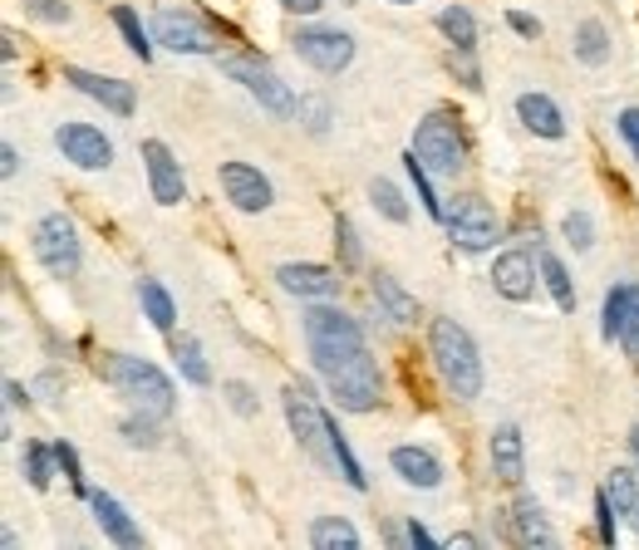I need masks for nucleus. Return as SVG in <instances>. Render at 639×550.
<instances>
[{"instance_id": "f257e3e1", "label": "nucleus", "mask_w": 639, "mask_h": 550, "mask_svg": "<svg viewBox=\"0 0 639 550\" xmlns=\"http://www.w3.org/2000/svg\"><path fill=\"white\" fill-rule=\"evenodd\" d=\"M306 344L316 359V374L324 378L330 398L344 413H370L384 398L379 359L364 344L360 320L340 310V305H310L306 310Z\"/></svg>"}, {"instance_id": "f03ea898", "label": "nucleus", "mask_w": 639, "mask_h": 550, "mask_svg": "<svg viewBox=\"0 0 639 550\" xmlns=\"http://www.w3.org/2000/svg\"><path fill=\"white\" fill-rule=\"evenodd\" d=\"M428 354H433L438 378L448 384L453 398H477L482 394V354L473 334L458 320H433L428 324Z\"/></svg>"}, {"instance_id": "7ed1b4c3", "label": "nucleus", "mask_w": 639, "mask_h": 550, "mask_svg": "<svg viewBox=\"0 0 639 550\" xmlns=\"http://www.w3.org/2000/svg\"><path fill=\"white\" fill-rule=\"evenodd\" d=\"M109 378L119 384V394L129 398L139 413H148V418H167V413L177 408V388L173 378L163 374L153 359H139V354H113L109 364Z\"/></svg>"}, {"instance_id": "20e7f679", "label": "nucleus", "mask_w": 639, "mask_h": 550, "mask_svg": "<svg viewBox=\"0 0 639 550\" xmlns=\"http://www.w3.org/2000/svg\"><path fill=\"white\" fill-rule=\"evenodd\" d=\"M414 153L433 177H458L467 167V143L448 113H428L414 129Z\"/></svg>"}, {"instance_id": "39448f33", "label": "nucleus", "mask_w": 639, "mask_h": 550, "mask_svg": "<svg viewBox=\"0 0 639 550\" xmlns=\"http://www.w3.org/2000/svg\"><path fill=\"white\" fill-rule=\"evenodd\" d=\"M35 256H40V266H45L55 280H69V275H79V261H84V251H79V231H75V221L65 217V211H49V217H40L35 221Z\"/></svg>"}, {"instance_id": "423d86ee", "label": "nucleus", "mask_w": 639, "mask_h": 550, "mask_svg": "<svg viewBox=\"0 0 639 550\" xmlns=\"http://www.w3.org/2000/svg\"><path fill=\"white\" fill-rule=\"evenodd\" d=\"M286 422L290 432L300 438V448L320 462V468H334V448H330V413L316 408L306 384H290L286 388Z\"/></svg>"}, {"instance_id": "0eeeda50", "label": "nucleus", "mask_w": 639, "mask_h": 550, "mask_svg": "<svg viewBox=\"0 0 639 550\" xmlns=\"http://www.w3.org/2000/svg\"><path fill=\"white\" fill-rule=\"evenodd\" d=\"M222 74H232V79L241 84V89L251 94V99L261 103L266 113H296V94L280 84V74L271 69V65H261V59H251V55H227L222 59Z\"/></svg>"}, {"instance_id": "6e6552de", "label": "nucleus", "mask_w": 639, "mask_h": 550, "mask_svg": "<svg viewBox=\"0 0 639 550\" xmlns=\"http://www.w3.org/2000/svg\"><path fill=\"white\" fill-rule=\"evenodd\" d=\"M497 211H492L482 197H458L453 207H448V237H453V246L463 251H492L497 246Z\"/></svg>"}, {"instance_id": "1a4fd4ad", "label": "nucleus", "mask_w": 639, "mask_h": 550, "mask_svg": "<svg viewBox=\"0 0 639 550\" xmlns=\"http://www.w3.org/2000/svg\"><path fill=\"white\" fill-rule=\"evenodd\" d=\"M290 45H296V55L306 59L310 69H320V74H340V69H350V59H354V40L344 35V30L306 25Z\"/></svg>"}, {"instance_id": "9d476101", "label": "nucleus", "mask_w": 639, "mask_h": 550, "mask_svg": "<svg viewBox=\"0 0 639 550\" xmlns=\"http://www.w3.org/2000/svg\"><path fill=\"white\" fill-rule=\"evenodd\" d=\"M55 147L65 153V163L84 167V173H99V167L113 163V143L93 129V123H59V129H55Z\"/></svg>"}, {"instance_id": "9b49d317", "label": "nucleus", "mask_w": 639, "mask_h": 550, "mask_svg": "<svg viewBox=\"0 0 639 550\" xmlns=\"http://www.w3.org/2000/svg\"><path fill=\"white\" fill-rule=\"evenodd\" d=\"M217 183H222L227 202H232L236 211H251V217H256V211H266L271 202H276V193H271L266 173H261V167H251V163H222Z\"/></svg>"}, {"instance_id": "f8f14e48", "label": "nucleus", "mask_w": 639, "mask_h": 550, "mask_svg": "<svg viewBox=\"0 0 639 550\" xmlns=\"http://www.w3.org/2000/svg\"><path fill=\"white\" fill-rule=\"evenodd\" d=\"M605 340H620L625 354L639 359V285H615L605 295V324H601Z\"/></svg>"}, {"instance_id": "ddd939ff", "label": "nucleus", "mask_w": 639, "mask_h": 550, "mask_svg": "<svg viewBox=\"0 0 639 550\" xmlns=\"http://www.w3.org/2000/svg\"><path fill=\"white\" fill-rule=\"evenodd\" d=\"M65 84H75L79 94H89L93 103H103L109 113L129 119L139 109V94H133L129 79H113V74H93V69H79V65H65Z\"/></svg>"}, {"instance_id": "4468645a", "label": "nucleus", "mask_w": 639, "mask_h": 550, "mask_svg": "<svg viewBox=\"0 0 639 550\" xmlns=\"http://www.w3.org/2000/svg\"><path fill=\"white\" fill-rule=\"evenodd\" d=\"M139 153H143V167H148L153 202H158V207H177V202H183V197H187L183 163H177V157L167 153V143H158V138H148V143H143Z\"/></svg>"}, {"instance_id": "2eb2a0df", "label": "nucleus", "mask_w": 639, "mask_h": 550, "mask_svg": "<svg viewBox=\"0 0 639 550\" xmlns=\"http://www.w3.org/2000/svg\"><path fill=\"white\" fill-rule=\"evenodd\" d=\"M153 35H158V45L177 50V55H212L207 30L197 25L192 15H177V10H158V15H153Z\"/></svg>"}, {"instance_id": "dca6fc26", "label": "nucleus", "mask_w": 639, "mask_h": 550, "mask_svg": "<svg viewBox=\"0 0 639 550\" xmlns=\"http://www.w3.org/2000/svg\"><path fill=\"white\" fill-rule=\"evenodd\" d=\"M276 285L286 295H300V300H330L340 290V275L330 266H310V261H290V266L276 271Z\"/></svg>"}, {"instance_id": "f3484780", "label": "nucleus", "mask_w": 639, "mask_h": 550, "mask_svg": "<svg viewBox=\"0 0 639 550\" xmlns=\"http://www.w3.org/2000/svg\"><path fill=\"white\" fill-rule=\"evenodd\" d=\"M537 271L531 266L527 251H502L497 261H492V285H497V295H507V300H531L537 295Z\"/></svg>"}, {"instance_id": "a211bd4d", "label": "nucleus", "mask_w": 639, "mask_h": 550, "mask_svg": "<svg viewBox=\"0 0 639 550\" xmlns=\"http://www.w3.org/2000/svg\"><path fill=\"white\" fill-rule=\"evenodd\" d=\"M89 506H93V521H99V531L109 536L113 546H143V531L133 526V516L123 512V506L113 502L109 492H89Z\"/></svg>"}, {"instance_id": "6ab92c4d", "label": "nucleus", "mask_w": 639, "mask_h": 550, "mask_svg": "<svg viewBox=\"0 0 639 550\" xmlns=\"http://www.w3.org/2000/svg\"><path fill=\"white\" fill-rule=\"evenodd\" d=\"M389 468L399 472L408 486H423V492L443 486V462H438L428 448H394L389 452Z\"/></svg>"}, {"instance_id": "aec40b11", "label": "nucleus", "mask_w": 639, "mask_h": 550, "mask_svg": "<svg viewBox=\"0 0 639 550\" xmlns=\"http://www.w3.org/2000/svg\"><path fill=\"white\" fill-rule=\"evenodd\" d=\"M492 472H497V482L507 486H521L527 477V452H521V432L517 428H497L492 432Z\"/></svg>"}, {"instance_id": "412c9836", "label": "nucleus", "mask_w": 639, "mask_h": 550, "mask_svg": "<svg viewBox=\"0 0 639 550\" xmlns=\"http://www.w3.org/2000/svg\"><path fill=\"white\" fill-rule=\"evenodd\" d=\"M517 119L527 123L537 138H565V119H561V109L547 99V94H521V99H517Z\"/></svg>"}, {"instance_id": "4be33fe9", "label": "nucleus", "mask_w": 639, "mask_h": 550, "mask_svg": "<svg viewBox=\"0 0 639 550\" xmlns=\"http://www.w3.org/2000/svg\"><path fill=\"white\" fill-rule=\"evenodd\" d=\"M370 290H374V305H379V310L389 315L394 324H414L418 320V300L404 290L399 280H394V275H374Z\"/></svg>"}, {"instance_id": "5701e85b", "label": "nucleus", "mask_w": 639, "mask_h": 550, "mask_svg": "<svg viewBox=\"0 0 639 550\" xmlns=\"http://www.w3.org/2000/svg\"><path fill=\"white\" fill-rule=\"evenodd\" d=\"M511 526H517L521 546H557V531L547 526V516H541V506L531 502V496H517V506H511Z\"/></svg>"}, {"instance_id": "b1692460", "label": "nucleus", "mask_w": 639, "mask_h": 550, "mask_svg": "<svg viewBox=\"0 0 639 550\" xmlns=\"http://www.w3.org/2000/svg\"><path fill=\"white\" fill-rule=\"evenodd\" d=\"M571 50H575V59H581V65L601 69L605 59H610V35H605V25H601V20H581V25H575Z\"/></svg>"}, {"instance_id": "393cba45", "label": "nucleus", "mask_w": 639, "mask_h": 550, "mask_svg": "<svg viewBox=\"0 0 639 550\" xmlns=\"http://www.w3.org/2000/svg\"><path fill=\"white\" fill-rule=\"evenodd\" d=\"M310 546L316 550H354L360 546V531H354L344 516H316V526H310Z\"/></svg>"}, {"instance_id": "a878e982", "label": "nucleus", "mask_w": 639, "mask_h": 550, "mask_svg": "<svg viewBox=\"0 0 639 550\" xmlns=\"http://www.w3.org/2000/svg\"><path fill=\"white\" fill-rule=\"evenodd\" d=\"M537 266H541V280H547L551 300H557L561 310H575V285H571V275H565V266H561L557 251L541 246V251H537Z\"/></svg>"}, {"instance_id": "bb28decb", "label": "nucleus", "mask_w": 639, "mask_h": 550, "mask_svg": "<svg viewBox=\"0 0 639 550\" xmlns=\"http://www.w3.org/2000/svg\"><path fill=\"white\" fill-rule=\"evenodd\" d=\"M139 300H143V310H148L153 330L167 334L177 324V305H173V295H167L163 280H139Z\"/></svg>"}, {"instance_id": "cd10ccee", "label": "nucleus", "mask_w": 639, "mask_h": 550, "mask_svg": "<svg viewBox=\"0 0 639 550\" xmlns=\"http://www.w3.org/2000/svg\"><path fill=\"white\" fill-rule=\"evenodd\" d=\"M173 359H177V374H183V378H187V384H192V388H207V384H212V369H207V359H202V344H197L192 334H183V340H177Z\"/></svg>"}, {"instance_id": "c85d7f7f", "label": "nucleus", "mask_w": 639, "mask_h": 550, "mask_svg": "<svg viewBox=\"0 0 639 550\" xmlns=\"http://www.w3.org/2000/svg\"><path fill=\"white\" fill-rule=\"evenodd\" d=\"M438 30L448 35V45H453V50H477V20L467 15L463 6H448L443 15H438Z\"/></svg>"}, {"instance_id": "c756f323", "label": "nucleus", "mask_w": 639, "mask_h": 550, "mask_svg": "<svg viewBox=\"0 0 639 550\" xmlns=\"http://www.w3.org/2000/svg\"><path fill=\"white\" fill-rule=\"evenodd\" d=\"M605 492H610V502H615V512L630 521V516L639 512V477L630 468H615L610 477H605Z\"/></svg>"}, {"instance_id": "7c9ffc66", "label": "nucleus", "mask_w": 639, "mask_h": 550, "mask_svg": "<svg viewBox=\"0 0 639 550\" xmlns=\"http://www.w3.org/2000/svg\"><path fill=\"white\" fill-rule=\"evenodd\" d=\"M20 468H25V482L35 486V492H49V477H55V448H40V442H25V462H20Z\"/></svg>"}, {"instance_id": "2f4dec72", "label": "nucleus", "mask_w": 639, "mask_h": 550, "mask_svg": "<svg viewBox=\"0 0 639 550\" xmlns=\"http://www.w3.org/2000/svg\"><path fill=\"white\" fill-rule=\"evenodd\" d=\"M113 25H119L123 45H129L139 59H148V55H153L148 30H143V20H139V10H133V6H113Z\"/></svg>"}, {"instance_id": "473e14b6", "label": "nucleus", "mask_w": 639, "mask_h": 550, "mask_svg": "<svg viewBox=\"0 0 639 550\" xmlns=\"http://www.w3.org/2000/svg\"><path fill=\"white\" fill-rule=\"evenodd\" d=\"M404 163H408V177H414V187H418V202H423V211H428V217H433V221H448V207L438 202V197H433V183H428V177H433V173H428V167L418 163V153H408Z\"/></svg>"}, {"instance_id": "72a5a7b5", "label": "nucleus", "mask_w": 639, "mask_h": 550, "mask_svg": "<svg viewBox=\"0 0 639 550\" xmlns=\"http://www.w3.org/2000/svg\"><path fill=\"white\" fill-rule=\"evenodd\" d=\"M370 202L384 211L389 221H408V202H404V193L394 183H384V177H374L370 183Z\"/></svg>"}, {"instance_id": "f704fd0d", "label": "nucleus", "mask_w": 639, "mask_h": 550, "mask_svg": "<svg viewBox=\"0 0 639 550\" xmlns=\"http://www.w3.org/2000/svg\"><path fill=\"white\" fill-rule=\"evenodd\" d=\"M561 231H565V241H571L575 251H591L595 246V221H591V211H571V217L561 221Z\"/></svg>"}, {"instance_id": "c9c22d12", "label": "nucleus", "mask_w": 639, "mask_h": 550, "mask_svg": "<svg viewBox=\"0 0 639 550\" xmlns=\"http://www.w3.org/2000/svg\"><path fill=\"white\" fill-rule=\"evenodd\" d=\"M55 462H59V472L69 477V486H75L79 496H89V482H84V468H79V452L69 448V442H55Z\"/></svg>"}, {"instance_id": "e433bc0d", "label": "nucleus", "mask_w": 639, "mask_h": 550, "mask_svg": "<svg viewBox=\"0 0 639 550\" xmlns=\"http://www.w3.org/2000/svg\"><path fill=\"white\" fill-rule=\"evenodd\" d=\"M334 246H340V261H344V271H354L364 261V251H360V241H354V227L350 221H334Z\"/></svg>"}, {"instance_id": "4c0bfd02", "label": "nucleus", "mask_w": 639, "mask_h": 550, "mask_svg": "<svg viewBox=\"0 0 639 550\" xmlns=\"http://www.w3.org/2000/svg\"><path fill=\"white\" fill-rule=\"evenodd\" d=\"M296 113H300V123H306L310 133H324V129H330V103L316 99V94H310V99H300Z\"/></svg>"}, {"instance_id": "58836bf2", "label": "nucleus", "mask_w": 639, "mask_h": 550, "mask_svg": "<svg viewBox=\"0 0 639 550\" xmlns=\"http://www.w3.org/2000/svg\"><path fill=\"white\" fill-rule=\"evenodd\" d=\"M153 422L158 418H148V413H143V418H129L123 422V438H129L133 448H158V428H153Z\"/></svg>"}, {"instance_id": "ea45409f", "label": "nucleus", "mask_w": 639, "mask_h": 550, "mask_svg": "<svg viewBox=\"0 0 639 550\" xmlns=\"http://www.w3.org/2000/svg\"><path fill=\"white\" fill-rule=\"evenodd\" d=\"M20 6H25V15L45 20V25H65V20H69V6H65V0H20Z\"/></svg>"}, {"instance_id": "a19ab883", "label": "nucleus", "mask_w": 639, "mask_h": 550, "mask_svg": "<svg viewBox=\"0 0 639 550\" xmlns=\"http://www.w3.org/2000/svg\"><path fill=\"white\" fill-rule=\"evenodd\" d=\"M615 516H620V512H615L610 492H601V496H595V531H601L605 546H615Z\"/></svg>"}, {"instance_id": "79ce46f5", "label": "nucleus", "mask_w": 639, "mask_h": 550, "mask_svg": "<svg viewBox=\"0 0 639 550\" xmlns=\"http://www.w3.org/2000/svg\"><path fill=\"white\" fill-rule=\"evenodd\" d=\"M222 394H227V404H232L241 418H256V394H251V384H241V378H232V384H222Z\"/></svg>"}, {"instance_id": "37998d69", "label": "nucleus", "mask_w": 639, "mask_h": 550, "mask_svg": "<svg viewBox=\"0 0 639 550\" xmlns=\"http://www.w3.org/2000/svg\"><path fill=\"white\" fill-rule=\"evenodd\" d=\"M448 65H453V74L467 84V89H482V74L473 65V50H453V59H448Z\"/></svg>"}, {"instance_id": "c03bdc74", "label": "nucleus", "mask_w": 639, "mask_h": 550, "mask_svg": "<svg viewBox=\"0 0 639 550\" xmlns=\"http://www.w3.org/2000/svg\"><path fill=\"white\" fill-rule=\"evenodd\" d=\"M615 129H620V138H625V143H630V153L639 157V109H620Z\"/></svg>"}, {"instance_id": "a18cd8bd", "label": "nucleus", "mask_w": 639, "mask_h": 550, "mask_svg": "<svg viewBox=\"0 0 639 550\" xmlns=\"http://www.w3.org/2000/svg\"><path fill=\"white\" fill-rule=\"evenodd\" d=\"M507 25L517 30V35H527V40H537V35H541V20L521 15V10H507Z\"/></svg>"}, {"instance_id": "49530a36", "label": "nucleus", "mask_w": 639, "mask_h": 550, "mask_svg": "<svg viewBox=\"0 0 639 550\" xmlns=\"http://www.w3.org/2000/svg\"><path fill=\"white\" fill-rule=\"evenodd\" d=\"M276 6L290 15H316V10H324V0H276Z\"/></svg>"}, {"instance_id": "de8ad7c7", "label": "nucleus", "mask_w": 639, "mask_h": 550, "mask_svg": "<svg viewBox=\"0 0 639 550\" xmlns=\"http://www.w3.org/2000/svg\"><path fill=\"white\" fill-rule=\"evenodd\" d=\"M0 173H5V177H15L20 173V153H15V147H0Z\"/></svg>"}, {"instance_id": "09e8293b", "label": "nucleus", "mask_w": 639, "mask_h": 550, "mask_svg": "<svg viewBox=\"0 0 639 550\" xmlns=\"http://www.w3.org/2000/svg\"><path fill=\"white\" fill-rule=\"evenodd\" d=\"M408 546L428 550V546H433V536H428V531H423V526H418V521H414V526H408Z\"/></svg>"}, {"instance_id": "8fccbe9b", "label": "nucleus", "mask_w": 639, "mask_h": 550, "mask_svg": "<svg viewBox=\"0 0 639 550\" xmlns=\"http://www.w3.org/2000/svg\"><path fill=\"white\" fill-rule=\"evenodd\" d=\"M5 404H15V408H20V404H30V394L15 384V378H10V384H5Z\"/></svg>"}, {"instance_id": "3c124183", "label": "nucleus", "mask_w": 639, "mask_h": 550, "mask_svg": "<svg viewBox=\"0 0 639 550\" xmlns=\"http://www.w3.org/2000/svg\"><path fill=\"white\" fill-rule=\"evenodd\" d=\"M448 546H453V550H458V546H463V550H477L482 541H477V536H467V531H463V536H453V541H448Z\"/></svg>"}, {"instance_id": "603ef678", "label": "nucleus", "mask_w": 639, "mask_h": 550, "mask_svg": "<svg viewBox=\"0 0 639 550\" xmlns=\"http://www.w3.org/2000/svg\"><path fill=\"white\" fill-rule=\"evenodd\" d=\"M630 452H635V468H639V422L630 428Z\"/></svg>"}, {"instance_id": "864d4df0", "label": "nucleus", "mask_w": 639, "mask_h": 550, "mask_svg": "<svg viewBox=\"0 0 639 550\" xmlns=\"http://www.w3.org/2000/svg\"><path fill=\"white\" fill-rule=\"evenodd\" d=\"M394 6H414V0H394Z\"/></svg>"}, {"instance_id": "5fc2aeb1", "label": "nucleus", "mask_w": 639, "mask_h": 550, "mask_svg": "<svg viewBox=\"0 0 639 550\" xmlns=\"http://www.w3.org/2000/svg\"><path fill=\"white\" fill-rule=\"evenodd\" d=\"M630 521H635V526H639V512H635V516H630Z\"/></svg>"}]
</instances>
